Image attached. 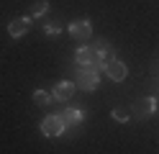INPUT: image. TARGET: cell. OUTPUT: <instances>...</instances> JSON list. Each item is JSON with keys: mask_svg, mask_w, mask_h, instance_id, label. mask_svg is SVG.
Wrapping results in <instances>:
<instances>
[{"mask_svg": "<svg viewBox=\"0 0 159 154\" xmlns=\"http://www.w3.org/2000/svg\"><path fill=\"white\" fill-rule=\"evenodd\" d=\"M154 110H157V98L154 95H144V98H139L134 105H131V116L144 121L149 116H154Z\"/></svg>", "mask_w": 159, "mask_h": 154, "instance_id": "1", "label": "cell"}, {"mask_svg": "<svg viewBox=\"0 0 159 154\" xmlns=\"http://www.w3.org/2000/svg\"><path fill=\"white\" fill-rule=\"evenodd\" d=\"M46 13H49V3L46 0H36V3L28 8V18H41Z\"/></svg>", "mask_w": 159, "mask_h": 154, "instance_id": "11", "label": "cell"}, {"mask_svg": "<svg viewBox=\"0 0 159 154\" xmlns=\"http://www.w3.org/2000/svg\"><path fill=\"white\" fill-rule=\"evenodd\" d=\"M111 116H113V121H118V123H128V121H131V110H128V108H113Z\"/></svg>", "mask_w": 159, "mask_h": 154, "instance_id": "13", "label": "cell"}, {"mask_svg": "<svg viewBox=\"0 0 159 154\" xmlns=\"http://www.w3.org/2000/svg\"><path fill=\"white\" fill-rule=\"evenodd\" d=\"M69 36L72 39H90L93 36V26H90V21H72L69 23Z\"/></svg>", "mask_w": 159, "mask_h": 154, "instance_id": "7", "label": "cell"}, {"mask_svg": "<svg viewBox=\"0 0 159 154\" xmlns=\"http://www.w3.org/2000/svg\"><path fill=\"white\" fill-rule=\"evenodd\" d=\"M64 131H67V123H64L62 116H46L41 121V133H44V136L57 139V136H62Z\"/></svg>", "mask_w": 159, "mask_h": 154, "instance_id": "3", "label": "cell"}, {"mask_svg": "<svg viewBox=\"0 0 159 154\" xmlns=\"http://www.w3.org/2000/svg\"><path fill=\"white\" fill-rule=\"evenodd\" d=\"M28 31H31V18H28V16H23V18H16V21H11V23H8V34H11L13 39H21V36H26Z\"/></svg>", "mask_w": 159, "mask_h": 154, "instance_id": "6", "label": "cell"}, {"mask_svg": "<svg viewBox=\"0 0 159 154\" xmlns=\"http://www.w3.org/2000/svg\"><path fill=\"white\" fill-rule=\"evenodd\" d=\"M34 103L36 105H49V103H54V95L46 92V90H36L34 92Z\"/></svg>", "mask_w": 159, "mask_h": 154, "instance_id": "12", "label": "cell"}, {"mask_svg": "<svg viewBox=\"0 0 159 154\" xmlns=\"http://www.w3.org/2000/svg\"><path fill=\"white\" fill-rule=\"evenodd\" d=\"M44 34H46V39H57L59 34H62V26H59V23H46L44 26Z\"/></svg>", "mask_w": 159, "mask_h": 154, "instance_id": "14", "label": "cell"}, {"mask_svg": "<svg viewBox=\"0 0 159 154\" xmlns=\"http://www.w3.org/2000/svg\"><path fill=\"white\" fill-rule=\"evenodd\" d=\"M105 75L113 82H123L126 75H128V69H126V64L121 59H111V62H105Z\"/></svg>", "mask_w": 159, "mask_h": 154, "instance_id": "5", "label": "cell"}, {"mask_svg": "<svg viewBox=\"0 0 159 154\" xmlns=\"http://www.w3.org/2000/svg\"><path fill=\"white\" fill-rule=\"evenodd\" d=\"M75 62H77V64H82V67H95V69L100 67V62H98L93 46H80L75 51Z\"/></svg>", "mask_w": 159, "mask_h": 154, "instance_id": "4", "label": "cell"}, {"mask_svg": "<svg viewBox=\"0 0 159 154\" xmlns=\"http://www.w3.org/2000/svg\"><path fill=\"white\" fill-rule=\"evenodd\" d=\"M75 90H77V85H75V82H57V87H54V92H52V95H54V100H69V98H72L75 95Z\"/></svg>", "mask_w": 159, "mask_h": 154, "instance_id": "9", "label": "cell"}, {"mask_svg": "<svg viewBox=\"0 0 159 154\" xmlns=\"http://www.w3.org/2000/svg\"><path fill=\"white\" fill-rule=\"evenodd\" d=\"M93 51H95V57H98V62H100V64H105V62L113 59V46L108 44L105 39H98L95 44H93Z\"/></svg>", "mask_w": 159, "mask_h": 154, "instance_id": "8", "label": "cell"}, {"mask_svg": "<svg viewBox=\"0 0 159 154\" xmlns=\"http://www.w3.org/2000/svg\"><path fill=\"white\" fill-rule=\"evenodd\" d=\"M59 116L64 118L67 126H80V123L85 121V110H80V108H67L64 113H59Z\"/></svg>", "mask_w": 159, "mask_h": 154, "instance_id": "10", "label": "cell"}, {"mask_svg": "<svg viewBox=\"0 0 159 154\" xmlns=\"http://www.w3.org/2000/svg\"><path fill=\"white\" fill-rule=\"evenodd\" d=\"M77 85H80V90L95 92L98 87H100V75H98V69H95V67H85V69L77 75Z\"/></svg>", "mask_w": 159, "mask_h": 154, "instance_id": "2", "label": "cell"}]
</instances>
